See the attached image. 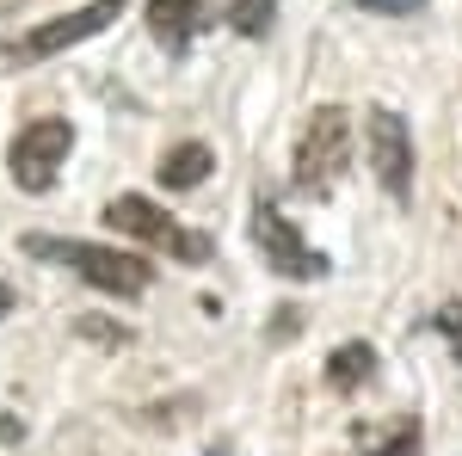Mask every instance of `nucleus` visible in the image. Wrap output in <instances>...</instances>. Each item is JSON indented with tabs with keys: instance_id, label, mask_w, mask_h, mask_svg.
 <instances>
[{
	"instance_id": "obj_1",
	"label": "nucleus",
	"mask_w": 462,
	"mask_h": 456,
	"mask_svg": "<svg viewBox=\"0 0 462 456\" xmlns=\"http://www.w3.org/2000/svg\"><path fill=\"white\" fill-rule=\"evenodd\" d=\"M25 253L32 259H50V265H69L74 278H87L93 290H106V296H124V302H136L148 284H154V265L136 259V253H117V247H93V241H62V235H25Z\"/></svg>"
},
{
	"instance_id": "obj_2",
	"label": "nucleus",
	"mask_w": 462,
	"mask_h": 456,
	"mask_svg": "<svg viewBox=\"0 0 462 456\" xmlns=\"http://www.w3.org/2000/svg\"><path fill=\"white\" fill-rule=\"evenodd\" d=\"M352 167V111L346 106H315L302 136H296V161H290V185L302 198H333V185Z\"/></svg>"
},
{
	"instance_id": "obj_3",
	"label": "nucleus",
	"mask_w": 462,
	"mask_h": 456,
	"mask_svg": "<svg viewBox=\"0 0 462 456\" xmlns=\"http://www.w3.org/2000/svg\"><path fill=\"white\" fill-rule=\"evenodd\" d=\"M124 6H130V0H87V6L56 13V19H43V25H32V32H19V37H0V74L37 69V62L62 56V50H74V43L99 37L111 19H124Z\"/></svg>"
},
{
	"instance_id": "obj_4",
	"label": "nucleus",
	"mask_w": 462,
	"mask_h": 456,
	"mask_svg": "<svg viewBox=\"0 0 462 456\" xmlns=\"http://www.w3.org/2000/svg\"><path fill=\"white\" fill-rule=\"evenodd\" d=\"M106 222L117 228V235H136L143 247H154V253L179 259V265H204V259L216 253V241H210V235H198V228L173 222V216L161 210L154 198H136V191L111 198V204H106Z\"/></svg>"
},
{
	"instance_id": "obj_5",
	"label": "nucleus",
	"mask_w": 462,
	"mask_h": 456,
	"mask_svg": "<svg viewBox=\"0 0 462 456\" xmlns=\"http://www.w3.org/2000/svg\"><path fill=\"white\" fill-rule=\"evenodd\" d=\"M69 148H74V124L69 117H37V124H25V130L13 136V148H6V173H13L19 191L43 198V191L56 185V173H62Z\"/></svg>"
},
{
	"instance_id": "obj_6",
	"label": "nucleus",
	"mask_w": 462,
	"mask_h": 456,
	"mask_svg": "<svg viewBox=\"0 0 462 456\" xmlns=\"http://www.w3.org/2000/svg\"><path fill=\"white\" fill-rule=\"evenodd\" d=\"M364 154H370L376 185L389 191L394 204H407V198H413V136H407L401 111L376 106L370 117H364Z\"/></svg>"
},
{
	"instance_id": "obj_7",
	"label": "nucleus",
	"mask_w": 462,
	"mask_h": 456,
	"mask_svg": "<svg viewBox=\"0 0 462 456\" xmlns=\"http://www.w3.org/2000/svg\"><path fill=\"white\" fill-rule=\"evenodd\" d=\"M253 241H259V253H265V265L278 272V278L290 284H309V278H327V259H320L315 247L296 235V222H290L278 204H253Z\"/></svg>"
},
{
	"instance_id": "obj_8",
	"label": "nucleus",
	"mask_w": 462,
	"mask_h": 456,
	"mask_svg": "<svg viewBox=\"0 0 462 456\" xmlns=\"http://www.w3.org/2000/svg\"><path fill=\"white\" fill-rule=\"evenodd\" d=\"M210 25V13H204V0H148V37L167 50V56H185L191 50V37Z\"/></svg>"
},
{
	"instance_id": "obj_9",
	"label": "nucleus",
	"mask_w": 462,
	"mask_h": 456,
	"mask_svg": "<svg viewBox=\"0 0 462 456\" xmlns=\"http://www.w3.org/2000/svg\"><path fill=\"white\" fill-rule=\"evenodd\" d=\"M210 167H216V154L204 148V142H179V148L161 154V167H154V173H161L167 191H191V185H204V179H210Z\"/></svg>"
},
{
	"instance_id": "obj_10",
	"label": "nucleus",
	"mask_w": 462,
	"mask_h": 456,
	"mask_svg": "<svg viewBox=\"0 0 462 456\" xmlns=\"http://www.w3.org/2000/svg\"><path fill=\"white\" fill-rule=\"evenodd\" d=\"M370 377H376V351L364 346V340H352V346H339L327 358V388H339V395H352V388L370 383Z\"/></svg>"
},
{
	"instance_id": "obj_11",
	"label": "nucleus",
	"mask_w": 462,
	"mask_h": 456,
	"mask_svg": "<svg viewBox=\"0 0 462 456\" xmlns=\"http://www.w3.org/2000/svg\"><path fill=\"white\" fill-rule=\"evenodd\" d=\"M278 19V0H228V25L241 37H265Z\"/></svg>"
},
{
	"instance_id": "obj_12",
	"label": "nucleus",
	"mask_w": 462,
	"mask_h": 456,
	"mask_svg": "<svg viewBox=\"0 0 462 456\" xmlns=\"http://www.w3.org/2000/svg\"><path fill=\"white\" fill-rule=\"evenodd\" d=\"M357 6H370V13H420L426 0H357Z\"/></svg>"
},
{
	"instance_id": "obj_13",
	"label": "nucleus",
	"mask_w": 462,
	"mask_h": 456,
	"mask_svg": "<svg viewBox=\"0 0 462 456\" xmlns=\"http://www.w3.org/2000/svg\"><path fill=\"white\" fill-rule=\"evenodd\" d=\"M413 451H420V432H401L389 451H370V456H413Z\"/></svg>"
},
{
	"instance_id": "obj_14",
	"label": "nucleus",
	"mask_w": 462,
	"mask_h": 456,
	"mask_svg": "<svg viewBox=\"0 0 462 456\" xmlns=\"http://www.w3.org/2000/svg\"><path fill=\"white\" fill-rule=\"evenodd\" d=\"M6 309H13V290H6V284H0V315H6Z\"/></svg>"
}]
</instances>
